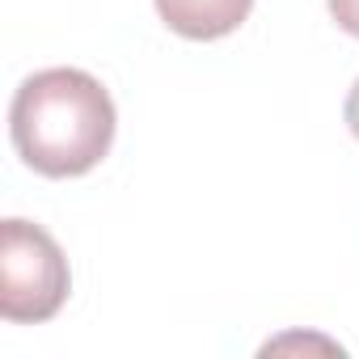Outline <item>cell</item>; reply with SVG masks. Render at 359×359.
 Masks as SVG:
<instances>
[{
    "mask_svg": "<svg viewBox=\"0 0 359 359\" xmlns=\"http://www.w3.org/2000/svg\"><path fill=\"white\" fill-rule=\"evenodd\" d=\"M114 102L85 68H43L26 76L9 106L18 156L43 177H81L114 144Z\"/></svg>",
    "mask_w": 359,
    "mask_h": 359,
    "instance_id": "cell-1",
    "label": "cell"
},
{
    "mask_svg": "<svg viewBox=\"0 0 359 359\" xmlns=\"http://www.w3.org/2000/svg\"><path fill=\"white\" fill-rule=\"evenodd\" d=\"M325 5H330V18L338 22V30L359 39V0H325Z\"/></svg>",
    "mask_w": 359,
    "mask_h": 359,
    "instance_id": "cell-4",
    "label": "cell"
},
{
    "mask_svg": "<svg viewBox=\"0 0 359 359\" xmlns=\"http://www.w3.org/2000/svg\"><path fill=\"white\" fill-rule=\"evenodd\" d=\"M72 292V271L60 241L30 220L0 224V317L13 325L51 321Z\"/></svg>",
    "mask_w": 359,
    "mask_h": 359,
    "instance_id": "cell-2",
    "label": "cell"
},
{
    "mask_svg": "<svg viewBox=\"0 0 359 359\" xmlns=\"http://www.w3.org/2000/svg\"><path fill=\"white\" fill-rule=\"evenodd\" d=\"M250 9L254 0H156L161 22L191 43H212V39L241 30Z\"/></svg>",
    "mask_w": 359,
    "mask_h": 359,
    "instance_id": "cell-3",
    "label": "cell"
},
{
    "mask_svg": "<svg viewBox=\"0 0 359 359\" xmlns=\"http://www.w3.org/2000/svg\"><path fill=\"white\" fill-rule=\"evenodd\" d=\"M342 118H346V127H351V135L359 140V81L351 85V93H346V106H342Z\"/></svg>",
    "mask_w": 359,
    "mask_h": 359,
    "instance_id": "cell-5",
    "label": "cell"
}]
</instances>
